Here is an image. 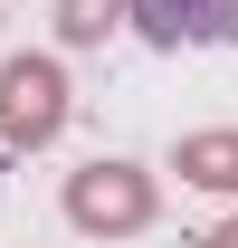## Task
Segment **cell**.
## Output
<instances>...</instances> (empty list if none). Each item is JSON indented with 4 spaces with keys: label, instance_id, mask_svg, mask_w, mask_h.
<instances>
[{
    "label": "cell",
    "instance_id": "obj_1",
    "mask_svg": "<svg viewBox=\"0 0 238 248\" xmlns=\"http://www.w3.org/2000/svg\"><path fill=\"white\" fill-rule=\"evenodd\" d=\"M152 210H162V191H152L143 162H124V153H95V162L67 172V219L86 239H134V229H152Z\"/></svg>",
    "mask_w": 238,
    "mask_h": 248
},
{
    "label": "cell",
    "instance_id": "obj_2",
    "mask_svg": "<svg viewBox=\"0 0 238 248\" xmlns=\"http://www.w3.org/2000/svg\"><path fill=\"white\" fill-rule=\"evenodd\" d=\"M67 134V67L58 58H10L0 67V143L10 153H48Z\"/></svg>",
    "mask_w": 238,
    "mask_h": 248
},
{
    "label": "cell",
    "instance_id": "obj_3",
    "mask_svg": "<svg viewBox=\"0 0 238 248\" xmlns=\"http://www.w3.org/2000/svg\"><path fill=\"white\" fill-rule=\"evenodd\" d=\"M152 48H238V0H134Z\"/></svg>",
    "mask_w": 238,
    "mask_h": 248
},
{
    "label": "cell",
    "instance_id": "obj_4",
    "mask_svg": "<svg viewBox=\"0 0 238 248\" xmlns=\"http://www.w3.org/2000/svg\"><path fill=\"white\" fill-rule=\"evenodd\" d=\"M172 172H181L191 191H238V124L181 134V143H172Z\"/></svg>",
    "mask_w": 238,
    "mask_h": 248
},
{
    "label": "cell",
    "instance_id": "obj_5",
    "mask_svg": "<svg viewBox=\"0 0 238 248\" xmlns=\"http://www.w3.org/2000/svg\"><path fill=\"white\" fill-rule=\"evenodd\" d=\"M115 29H134V0H58V38L67 48H105Z\"/></svg>",
    "mask_w": 238,
    "mask_h": 248
},
{
    "label": "cell",
    "instance_id": "obj_6",
    "mask_svg": "<svg viewBox=\"0 0 238 248\" xmlns=\"http://www.w3.org/2000/svg\"><path fill=\"white\" fill-rule=\"evenodd\" d=\"M200 248H238V219H219V229H209V239Z\"/></svg>",
    "mask_w": 238,
    "mask_h": 248
}]
</instances>
